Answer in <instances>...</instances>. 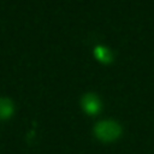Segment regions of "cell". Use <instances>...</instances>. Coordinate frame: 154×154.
Wrapping results in <instances>:
<instances>
[{"label": "cell", "mask_w": 154, "mask_h": 154, "mask_svg": "<svg viewBox=\"0 0 154 154\" xmlns=\"http://www.w3.org/2000/svg\"><path fill=\"white\" fill-rule=\"evenodd\" d=\"M81 105H82L83 111L90 116L97 114L101 109V101H100L99 96L93 93L84 94L81 100Z\"/></svg>", "instance_id": "obj_2"}, {"label": "cell", "mask_w": 154, "mask_h": 154, "mask_svg": "<svg viewBox=\"0 0 154 154\" xmlns=\"http://www.w3.org/2000/svg\"><path fill=\"white\" fill-rule=\"evenodd\" d=\"M94 54L96 57L97 60H100L101 63H111L112 59H113V55H112V52L107 48V47H103V46H96L95 49H94Z\"/></svg>", "instance_id": "obj_4"}, {"label": "cell", "mask_w": 154, "mask_h": 154, "mask_svg": "<svg viewBox=\"0 0 154 154\" xmlns=\"http://www.w3.org/2000/svg\"><path fill=\"white\" fill-rule=\"evenodd\" d=\"M94 134L102 142H112L122 135V126L114 120H101L94 126Z\"/></svg>", "instance_id": "obj_1"}, {"label": "cell", "mask_w": 154, "mask_h": 154, "mask_svg": "<svg viewBox=\"0 0 154 154\" xmlns=\"http://www.w3.org/2000/svg\"><path fill=\"white\" fill-rule=\"evenodd\" d=\"M13 102L7 97H0V119H7L13 114Z\"/></svg>", "instance_id": "obj_3"}]
</instances>
